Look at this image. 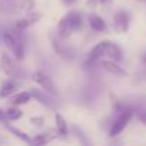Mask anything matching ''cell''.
Wrapping results in <instances>:
<instances>
[{
  "instance_id": "d4e9b609",
  "label": "cell",
  "mask_w": 146,
  "mask_h": 146,
  "mask_svg": "<svg viewBox=\"0 0 146 146\" xmlns=\"http://www.w3.org/2000/svg\"><path fill=\"white\" fill-rule=\"evenodd\" d=\"M108 0H99V3H106Z\"/></svg>"
},
{
  "instance_id": "d6986e66",
  "label": "cell",
  "mask_w": 146,
  "mask_h": 146,
  "mask_svg": "<svg viewBox=\"0 0 146 146\" xmlns=\"http://www.w3.org/2000/svg\"><path fill=\"white\" fill-rule=\"evenodd\" d=\"M35 6H36L35 0H20L19 2V9L23 12H30L35 9Z\"/></svg>"
},
{
  "instance_id": "277c9868",
  "label": "cell",
  "mask_w": 146,
  "mask_h": 146,
  "mask_svg": "<svg viewBox=\"0 0 146 146\" xmlns=\"http://www.w3.org/2000/svg\"><path fill=\"white\" fill-rule=\"evenodd\" d=\"M32 79H33V82L37 83L43 90H46V92H49V93H52V95H56V86H54L53 80L46 75V73L37 70V72H35L33 75H32Z\"/></svg>"
},
{
  "instance_id": "7a4b0ae2",
  "label": "cell",
  "mask_w": 146,
  "mask_h": 146,
  "mask_svg": "<svg viewBox=\"0 0 146 146\" xmlns=\"http://www.w3.org/2000/svg\"><path fill=\"white\" fill-rule=\"evenodd\" d=\"M3 42H5L6 47L12 52V54L17 60L23 59L25 49H23V43H22V40H20L17 33H15L13 30H5L3 32Z\"/></svg>"
},
{
  "instance_id": "ac0fdd59",
  "label": "cell",
  "mask_w": 146,
  "mask_h": 146,
  "mask_svg": "<svg viewBox=\"0 0 146 146\" xmlns=\"http://www.w3.org/2000/svg\"><path fill=\"white\" fill-rule=\"evenodd\" d=\"M7 129H9V130H10V132H12V133H13L16 137H19L20 140H23V142H26V143H32V139H30V137H29V136H27L25 132L19 130L17 127H13V126H10V125H9V126H7Z\"/></svg>"
},
{
  "instance_id": "9c48e42d",
  "label": "cell",
  "mask_w": 146,
  "mask_h": 146,
  "mask_svg": "<svg viewBox=\"0 0 146 146\" xmlns=\"http://www.w3.org/2000/svg\"><path fill=\"white\" fill-rule=\"evenodd\" d=\"M100 66H102L106 72L112 73V75H115V76L123 78V76L127 75L126 70H123L122 66H119L117 62H115V60H112V59H109V60H102V62H100Z\"/></svg>"
},
{
  "instance_id": "ba28073f",
  "label": "cell",
  "mask_w": 146,
  "mask_h": 146,
  "mask_svg": "<svg viewBox=\"0 0 146 146\" xmlns=\"http://www.w3.org/2000/svg\"><path fill=\"white\" fill-rule=\"evenodd\" d=\"M32 96L37 100V102H40L42 105H44L46 108H50V109H56V102L53 100V98L50 96L52 93H49V92H46V90H39V89H33L32 92Z\"/></svg>"
},
{
  "instance_id": "7c38bea8",
  "label": "cell",
  "mask_w": 146,
  "mask_h": 146,
  "mask_svg": "<svg viewBox=\"0 0 146 146\" xmlns=\"http://www.w3.org/2000/svg\"><path fill=\"white\" fill-rule=\"evenodd\" d=\"M19 7L17 0H0V13L3 15H13Z\"/></svg>"
},
{
  "instance_id": "6da1fadb",
  "label": "cell",
  "mask_w": 146,
  "mask_h": 146,
  "mask_svg": "<svg viewBox=\"0 0 146 146\" xmlns=\"http://www.w3.org/2000/svg\"><path fill=\"white\" fill-rule=\"evenodd\" d=\"M82 25H83L82 15L79 12L70 10L60 19V22L57 25V36L60 39H67L75 32H78L82 27Z\"/></svg>"
},
{
  "instance_id": "603a6c76",
  "label": "cell",
  "mask_w": 146,
  "mask_h": 146,
  "mask_svg": "<svg viewBox=\"0 0 146 146\" xmlns=\"http://www.w3.org/2000/svg\"><path fill=\"white\" fill-rule=\"evenodd\" d=\"M30 122H32L35 126H42V125H43V122H44V119H43V117H32V119H30Z\"/></svg>"
},
{
  "instance_id": "9a60e30c",
  "label": "cell",
  "mask_w": 146,
  "mask_h": 146,
  "mask_svg": "<svg viewBox=\"0 0 146 146\" xmlns=\"http://www.w3.org/2000/svg\"><path fill=\"white\" fill-rule=\"evenodd\" d=\"M32 98H33V96H32L30 92H20V93H16L15 96H12L10 103L15 105V106H22V105L29 103Z\"/></svg>"
},
{
  "instance_id": "8992f818",
  "label": "cell",
  "mask_w": 146,
  "mask_h": 146,
  "mask_svg": "<svg viewBox=\"0 0 146 146\" xmlns=\"http://www.w3.org/2000/svg\"><path fill=\"white\" fill-rule=\"evenodd\" d=\"M129 22H130V17H129V13L126 10L119 9V10L115 12V15H113V23H115V29H116L117 33L127 32Z\"/></svg>"
},
{
  "instance_id": "30bf717a",
  "label": "cell",
  "mask_w": 146,
  "mask_h": 146,
  "mask_svg": "<svg viewBox=\"0 0 146 146\" xmlns=\"http://www.w3.org/2000/svg\"><path fill=\"white\" fill-rule=\"evenodd\" d=\"M40 19H42V15L40 13H30L26 17H22V19L16 20V29L17 30H25V29L30 27L32 25L37 23Z\"/></svg>"
},
{
  "instance_id": "5b68a950",
  "label": "cell",
  "mask_w": 146,
  "mask_h": 146,
  "mask_svg": "<svg viewBox=\"0 0 146 146\" xmlns=\"http://www.w3.org/2000/svg\"><path fill=\"white\" fill-rule=\"evenodd\" d=\"M132 116H133V112H132V110H123V112L116 117V120L113 122V125H112V127H110V136H117V135L127 126V123L130 122Z\"/></svg>"
},
{
  "instance_id": "e0dca14e",
  "label": "cell",
  "mask_w": 146,
  "mask_h": 146,
  "mask_svg": "<svg viewBox=\"0 0 146 146\" xmlns=\"http://www.w3.org/2000/svg\"><path fill=\"white\" fill-rule=\"evenodd\" d=\"M6 112V116H7V119L12 122V120H17V119H20L22 116H23V112L17 108V106H12V108H9L7 110H5Z\"/></svg>"
},
{
  "instance_id": "44dd1931",
  "label": "cell",
  "mask_w": 146,
  "mask_h": 146,
  "mask_svg": "<svg viewBox=\"0 0 146 146\" xmlns=\"http://www.w3.org/2000/svg\"><path fill=\"white\" fill-rule=\"evenodd\" d=\"M0 123H2L3 126H9L10 125V120L7 119V116H6V112L5 110H2V109H0Z\"/></svg>"
},
{
  "instance_id": "52a82bcc",
  "label": "cell",
  "mask_w": 146,
  "mask_h": 146,
  "mask_svg": "<svg viewBox=\"0 0 146 146\" xmlns=\"http://www.w3.org/2000/svg\"><path fill=\"white\" fill-rule=\"evenodd\" d=\"M108 42L109 40H103L100 43H98L88 54V63H93V62H98L100 60L102 57L106 56V49H108Z\"/></svg>"
},
{
  "instance_id": "5bb4252c",
  "label": "cell",
  "mask_w": 146,
  "mask_h": 146,
  "mask_svg": "<svg viewBox=\"0 0 146 146\" xmlns=\"http://www.w3.org/2000/svg\"><path fill=\"white\" fill-rule=\"evenodd\" d=\"M106 56L115 62H120L122 60V50L119 49L117 44L112 43V42H108V49H106Z\"/></svg>"
},
{
  "instance_id": "2e32d148",
  "label": "cell",
  "mask_w": 146,
  "mask_h": 146,
  "mask_svg": "<svg viewBox=\"0 0 146 146\" xmlns=\"http://www.w3.org/2000/svg\"><path fill=\"white\" fill-rule=\"evenodd\" d=\"M54 122H56V129H57V132H59L62 136H66V135H67V123H66L64 117H63L60 113H56V115H54Z\"/></svg>"
},
{
  "instance_id": "7402d4cb",
  "label": "cell",
  "mask_w": 146,
  "mask_h": 146,
  "mask_svg": "<svg viewBox=\"0 0 146 146\" xmlns=\"http://www.w3.org/2000/svg\"><path fill=\"white\" fill-rule=\"evenodd\" d=\"M137 119H139V122H140V123H143V125L146 126V110L139 112V113H137Z\"/></svg>"
},
{
  "instance_id": "ffe728a7",
  "label": "cell",
  "mask_w": 146,
  "mask_h": 146,
  "mask_svg": "<svg viewBox=\"0 0 146 146\" xmlns=\"http://www.w3.org/2000/svg\"><path fill=\"white\" fill-rule=\"evenodd\" d=\"M50 140V137L47 136V133H40V135H36L33 139H32V143L33 145H44Z\"/></svg>"
},
{
  "instance_id": "cb8c5ba5",
  "label": "cell",
  "mask_w": 146,
  "mask_h": 146,
  "mask_svg": "<svg viewBox=\"0 0 146 146\" xmlns=\"http://www.w3.org/2000/svg\"><path fill=\"white\" fill-rule=\"evenodd\" d=\"M75 2H76V0H63V3H64V5H67V6L73 5V3H75Z\"/></svg>"
},
{
  "instance_id": "8fae6325",
  "label": "cell",
  "mask_w": 146,
  "mask_h": 146,
  "mask_svg": "<svg viewBox=\"0 0 146 146\" xmlns=\"http://www.w3.org/2000/svg\"><path fill=\"white\" fill-rule=\"evenodd\" d=\"M88 22H89V26H90L92 30L102 32V33H106L108 32V25H106V22L100 16H98V15H89Z\"/></svg>"
},
{
  "instance_id": "4fadbf2b",
  "label": "cell",
  "mask_w": 146,
  "mask_h": 146,
  "mask_svg": "<svg viewBox=\"0 0 146 146\" xmlns=\"http://www.w3.org/2000/svg\"><path fill=\"white\" fill-rule=\"evenodd\" d=\"M15 90H16V83H15L13 78L9 79V80H5V82L2 83V86H0V99L9 98Z\"/></svg>"
},
{
  "instance_id": "3957f363",
  "label": "cell",
  "mask_w": 146,
  "mask_h": 146,
  "mask_svg": "<svg viewBox=\"0 0 146 146\" xmlns=\"http://www.w3.org/2000/svg\"><path fill=\"white\" fill-rule=\"evenodd\" d=\"M2 67L5 70V73L9 78H20L22 76V70L16 63V57H12L9 53H3L2 56Z\"/></svg>"
}]
</instances>
